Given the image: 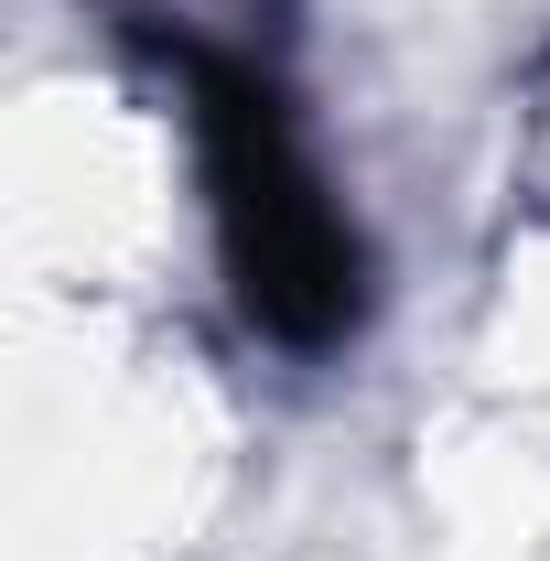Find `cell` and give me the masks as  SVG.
Returning a JSON list of instances; mask_svg holds the SVG:
<instances>
[{
    "label": "cell",
    "mask_w": 550,
    "mask_h": 561,
    "mask_svg": "<svg viewBox=\"0 0 550 561\" xmlns=\"http://www.w3.org/2000/svg\"><path fill=\"white\" fill-rule=\"evenodd\" d=\"M195 140H206L216 249H227L249 324L280 346H335L367 313V249L324 195V173L302 162L280 98L249 66H195Z\"/></svg>",
    "instance_id": "obj_1"
}]
</instances>
